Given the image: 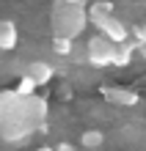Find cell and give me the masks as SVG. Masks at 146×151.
Masks as SVG:
<instances>
[{"label": "cell", "instance_id": "cell-1", "mask_svg": "<svg viewBox=\"0 0 146 151\" xmlns=\"http://www.w3.org/2000/svg\"><path fill=\"white\" fill-rule=\"evenodd\" d=\"M44 102L33 93H0V135L6 140H20L44 118Z\"/></svg>", "mask_w": 146, "mask_h": 151}, {"label": "cell", "instance_id": "cell-2", "mask_svg": "<svg viewBox=\"0 0 146 151\" xmlns=\"http://www.w3.org/2000/svg\"><path fill=\"white\" fill-rule=\"evenodd\" d=\"M83 28H86L83 6L69 3V0H55V11H52V30H55V36L75 39Z\"/></svg>", "mask_w": 146, "mask_h": 151}, {"label": "cell", "instance_id": "cell-3", "mask_svg": "<svg viewBox=\"0 0 146 151\" xmlns=\"http://www.w3.org/2000/svg\"><path fill=\"white\" fill-rule=\"evenodd\" d=\"M113 52H116V41L108 36H94L88 41V63L91 66H113Z\"/></svg>", "mask_w": 146, "mask_h": 151}, {"label": "cell", "instance_id": "cell-4", "mask_svg": "<svg viewBox=\"0 0 146 151\" xmlns=\"http://www.w3.org/2000/svg\"><path fill=\"white\" fill-rule=\"evenodd\" d=\"M99 30H102V36H108L110 41H124V39H130V28L121 22V19H116L113 14H108V17H102L99 22H94Z\"/></svg>", "mask_w": 146, "mask_h": 151}, {"label": "cell", "instance_id": "cell-5", "mask_svg": "<svg viewBox=\"0 0 146 151\" xmlns=\"http://www.w3.org/2000/svg\"><path fill=\"white\" fill-rule=\"evenodd\" d=\"M102 99L121 104V107H132V104H138V93L130 91V88H121V85H108V88H102Z\"/></svg>", "mask_w": 146, "mask_h": 151}, {"label": "cell", "instance_id": "cell-6", "mask_svg": "<svg viewBox=\"0 0 146 151\" xmlns=\"http://www.w3.org/2000/svg\"><path fill=\"white\" fill-rule=\"evenodd\" d=\"M135 47H138V41H135L132 36L124 39V41H118V44H116V52H113V66H127V63L132 60Z\"/></svg>", "mask_w": 146, "mask_h": 151}, {"label": "cell", "instance_id": "cell-7", "mask_svg": "<svg viewBox=\"0 0 146 151\" xmlns=\"http://www.w3.org/2000/svg\"><path fill=\"white\" fill-rule=\"evenodd\" d=\"M25 74H28L36 85H44V83H50V77H52V66L44 63V60H33V63H28Z\"/></svg>", "mask_w": 146, "mask_h": 151}, {"label": "cell", "instance_id": "cell-8", "mask_svg": "<svg viewBox=\"0 0 146 151\" xmlns=\"http://www.w3.org/2000/svg\"><path fill=\"white\" fill-rule=\"evenodd\" d=\"M20 36H17V25L11 19H0V50H14Z\"/></svg>", "mask_w": 146, "mask_h": 151}, {"label": "cell", "instance_id": "cell-9", "mask_svg": "<svg viewBox=\"0 0 146 151\" xmlns=\"http://www.w3.org/2000/svg\"><path fill=\"white\" fill-rule=\"evenodd\" d=\"M80 146L83 148H102L105 146V132L102 129H86L80 135Z\"/></svg>", "mask_w": 146, "mask_h": 151}, {"label": "cell", "instance_id": "cell-10", "mask_svg": "<svg viewBox=\"0 0 146 151\" xmlns=\"http://www.w3.org/2000/svg\"><path fill=\"white\" fill-rule=\"evenodd\" d=\"M108 14H113V3H108V0L94 3V6H91V11H88L91 22H99V19H102V17H108Z\"/></svg>", "mask_w": 146, "mask_h": 151}, {"label": "cell", "instance_id": "cell-11", "mask_svg": "<svg viewBox=\"0 0 146 151\" xmlns=\"http://www.w3.org/2000/svg\"><path fill=\"white\" fill-rule=\"evenodd\" d=\"M52 52H58V55H72V39L69 36H55L52 39Z\"/></svg>", "mask_w": 146, "mask_h": 151}, {"label": "cell", "instance_id": "cell-12", "mask_svg": "<svg viewBox=\"0 0 146 151\" xmlns=\"http://www.w3.org/2000/svg\"><path fill=\"white\" fill-rule=\"evenodd\" d=\"M17 91L20 93H33L36 91V83L28 77V74H22V80H20V85H17Z\"/></svg>", "mask_w": 146, "mask_h": 151}, {"label": "cell", "instance_id": "cell-13", "mask_svg": "<svg viewBox=\"0 0 146 151\" xmlns=\"http://www.w3.org/2000/svg\"><path fill=\"white\" fill-rule=\"evenodd\" d=\"M130 36L135 39V41H146V25H135V28H130Z\"/></svg>", "mask_w": 146, "mask_h": 151}, {"label": "cell", "instance_id": "cell-14", "mask_svg": "<svg viewBox=\"0 0 146 151\" xmlns=\"http://www.w3.org/2000/svg\"><path fill=\"white\" fill-rule=\"evenodd\" d=\"M135 50H138V52H141V55L146 58V41H141V44H138V47H135Z\"/></svg>", "mask_w": 146, "mask_h": 151}, {"label": "cell", "instance_id": "cell-15", "mask_svg": "<svg viewBox=\"0 0 146 151\" xmlns=\"http://www.w3.org/2000/svg\"><path fill=\"white\" fill-rule=\"evenodd\" d=\"M58 148H61V151H72L75 146H72V143H58Z\"/></svg>", "mask_w": 146, "mask_h": 151}]
</instances>
